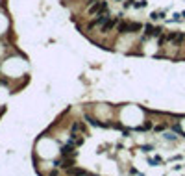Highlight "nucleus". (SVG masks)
Returning a JSON list of instances; mask_svg holds the SVG:
<instances>
[{"instance_id":"nucleus-1","label":"nucleus","mask_w":185,"mask_h":176,"mask_svg":"<svg viewBox=\"0 0 185 176\" xmlns=\"http://www.w3.org/2000/svg\"><path fill=\"white\" fill-rule=\"evenodd\" d=\"M141 28H143V24H139V22L118 21L117 32H118V33H137V32H141Z\"/></svg>"},{"instance_id":"nucleus-2","label":"nucleus","mask_w":185,"mask_h":176,"mask_svg":"<svg viewBox=\"0 0 185 176\" xmlns=\"http://www.w3.org/2000/svg\"><path fill=\"white\" fill-rule=\"evenodd\" d=\"M107 11V4L106 2H94L89 6V15H102V13H106Z\"/></svg>"},{"instance_id":"nucleus-3","label":"nucleus","mask_w":185,"mask_h":176,"mask_svg":"<svg viewBox=\"0 0 185 176\" xmlns=\"http://www.w3.org/2000/svg\"><path fill=\"white\" fill-rule=\"evenodd\" d=\"M167 39H168V43L183 45L185 43V33H167Z\"/></svg>"},{"instance_id":"nucleus-4","label":"nucleus","mask_w":185,"mask_h":176,"mask_svg":"<svg viewBox=\"0 0 185 176\" xmlns=\"http://www.w3.org/2000/svg\"><path fill=\"white\" fill-rule=\"evenodd\" d=\"M61 154H63V156H72V158L76 156V150H74V145L71 143V141H69L67 145H63V147H61Z\"/></svg>"},{"instance_id":"nucleus-5","label":"nucleus","mask_w":185,"mask_h":176,"mask_svg":"<svg viewBox=\"0 0 185 176\" xmlns=\"http://www.w3.org/2000/svg\"><path fill=\"white\" fill-rule=\"evenodd\" d=\"M71 132H72V134H76V132H85V126H83L82 122H78V120H76V122L71 126Z\"/></svg>"},{"instance_id":"nucleus-6","label":"nucleus","mask_w":185,"mask_h":176,"mask_svg":"<svg viewBox=\"0 0 185 176\" xmlns=\"http://www.w3.org/2000/svg\"><path fill=\"white\" fill-rule=\"evenodd\" d=\"M71 143L74 145V147H80V145L83 143V139H82V137H78L76 134H72V135H71Z\"/></svg>"},{"instance_id":"nucleus-7","label":"nucleus","mask_w":185,"mask_h":176,"mask_svg":"<svg viewBox=\"0 0 185 176\" xmlns=\"http://www.w3.org/2000/svg\"><path fill=\"white\" fill-rule=\"evenodd\" d=\"M161 163H163V159L157 158V156L156 158H150V165H161Z\"/></svg>"},{"instance_id":"nucleus-8","label":"nucleus","mask_w":185,"mask_h":176,"mask_svg":"<svg viewBox=\"0 0 185 176\" xmlns=\"http://www.w3.org/2000/svg\"><path fill=\"white\" fill-rule=\"evenodd\" d=\"M159 19H163V13H161V11L152 13V21H159Z\"/></svg>"},{"instance_id":"nucleus-9","label":"nucleus","mask_w":185,"mask_h":176,"mask_svg":"<svg viewBox=\"0 0 185 176\" xmlns=\"http://www.w3.org/2000/svg\"><path fill=\"white\" fill-rule=\"evenodd\" d=\"M141 150H143V152H150L152 147H150V145H144V147H141Z\"/></svg>"},{"instance_id":"nucleus-10","label":"nucleus","mask_w":185,"mask_h":176,"mask_svg":"<svg viewBox=\"0 0 185 176\" xmlns=\"http://www.w3.org/2000/svg\"><path fill=\"white\" fill-rule=\"evenodd\" d=\"M165 139H172V141H174V139H176V135H172V134H165Z\"/></svg>"},{"instance_id":"nucleus-11","label":"nucleus","mask_w":185,"mask_h":176,"mask_svg":"<svg viewBox=\"0 0 185 176\" xmlns=\"http://www.w3.org/2000/svg\"><path fill=\"white\" fill-rule=\"evenodd\" d=\"M48 176H58V170H52V173H50Z\"/></svg>"}]
</instances>
